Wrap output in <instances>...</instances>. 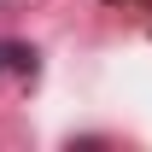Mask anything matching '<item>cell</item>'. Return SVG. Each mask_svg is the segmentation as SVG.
<instances>
[{
  "label": "cell",
  "instance_id": "obj_1",
  "mask_svg": "<svg viewBox=\"0 0 152 152\" xmlns=\"http://www.w3.org/2000/svg\"><path fill=\"white\" fill-rule=\"evenodd\" d=\"M0 70L29 76V70H35V53H29V47H18V41H0Z\"/></svg>",
  "mask_w": 152,
  "mask_h": 152
}]
</instances>
